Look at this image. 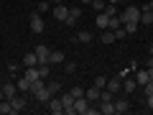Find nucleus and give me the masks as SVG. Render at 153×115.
Segmentation results:
<instances>
[{
  "label": "nucleus",
  "mask_w": 153,
  "mask_h": 115,
  "mask_svg": "<svg viewBox=\"0 0 153 115\" xmlns=\"http://www.w3.org/2000/svg\"><path fill=\"white\" fill-rule=\"evenodd\" d=\"M82 3H84V5H92V0H82Z\"/></svg>",
  "instance_id": "43"
},
{
  "label": "nucleus",
  "mask_w": 153,
  "mask_h": 115,
  "mask_svg": "<svg viewBox=\"0 0 153 115\" xmlns=\"http://www.w3.org/2000/svg\"><path fill=\"white\" fill-rule=\"evenodd\" d=\"M46 87H49V90H51V92H54V95H59L61 84H59V82H46Z\"/></svg>",
  "instance_id": "32"
},
{
  "label": "nucleus",
  "mask_w": 153,
  "mask_h": 115,
  "mask_svg": "<svg viewBox=\"0 0 153 115\" xmlns=\"http://www.w3.org/2000/svg\"><path fill=\"white\" fill-rule=\"evenodd\" d=\"M105 90H110L112 95H117L123 90V77H112V79H107V84H105Z\"/></svg>",
  "instance_id": "7"
},
{
  "label": "nucleus",
  "mask_w": 153,
  "mask_h": 115,
  "mask_svg": "<svg viewBox=\"0 0 153 115\" xmlns=\"http://www.w3.org/2000/svg\"><path fill=\"white\" fill-rule=\"evenodd\" d=\"M100 113L102 115H115V102H100Z\"/></svg>",
  "instance_id": "24"
},
{
  "label": "nucleus",
  "mask_w": 153,
  "mask_h": 115,
  "mask_svg": "<svg viewBox=\"0 0 153 115\" xmlns=\"http://www.w3.org/2000/svg\"><path fill=\"white\" fill-rule=\"evenodd\" d=\"M123 28H125V31H128V36H130V33H135V31H138V23H135V21H130V23H123Z\"/></svg>",
  "instance_id": "28"
},
{
  "label": "nucleus",
  "mask_w": 153,
  "mask_h": 115,
  "mask_svg": "<svg viewBox=\"0 0 153 115\" xmlns=\"http://www.w3.org/2000/svg\"><path fill=\"white\" fill-rule=\"evenodd\" d=\"M16 87L21 90V92H31V82H28L26 77H18V79H16Z\"/></svg>",
  "instance_id": "22"
},
{
  "label": "nucleus",
  "mask_w": 153,
  "mask_h": 115,
  "mask_svg": "<svg viewBox=\"0 0 153 115\" xmlns=\"http://www.w3.org/2000/svg\"><path fill=\"white\" fill-rule=\"evenodd\" d=\"M151 95H153V79L143 84V97H151Z\"/></svg>",
  "instance_id": "29"
},
{
  "label": "nucleus",
  "mask_w": 153,
  "mask_h": 115,
  "mask_svg": "<svg viewBox=\"0 0 153 115\" xmlns=\"http://www.w3.org/2000/svg\"><path fill=\"white\" fill-rule=\"evenodd\" d=\"M0 113H3V115H13V105H10V100H0Z\"/></svg>",
  "instance_id": "25"
},
{
  "label": "nucleus",
  "mask_w": 153,
  "mask_h": 115,
  "mask_svg": "<svg viewBox=\"0 0 153 115\" xmlns=\"http://www.w3.org/2000/svg\"><path fill=\"white\" fill-rule=\"evenodd\" d=\"M148 54H151V56H153V44H151V46H148Z\"/></svg>",
  "instance_id": "42"
},
{
  "label": "nucleus",
  "mask_w": 153,
  "mask_h": 115,
  "mask_svg": "<svg viewBox=\"0 0 153 115\" xmlns=\"http://www.w3.org/2000/svg\"><path fill=\"white\" fill-rule=\"evenodd\" d=\"M105 5H107L105 0H92V8H94L97 13H102V10H105Z\"/></svg>",
  "instance_id": "30"
},
{
  "label": "nucleus",
  "mask_w": 153,
  "mask_h": 115,
  "mask_svg": "<svg viewBox=\"0 0 153 115\" xmlns=\"http://www.w3.org/2000/svg\"><path fill=\"white\" fill-rule=\"evenodd\" d=\"M135 82H138V87H143L146 82H151V77H148V69H138V74H135Z\"/></svg>",
  "instance_id": "21"
},
{
  "label": "nucleus",
  "mask_w": 153,
  "mask_h": 115,
  "mask_svg": "<svg viewBox=\"0 0 153 115\" xmlns=\"http://www.w3.org/2000/svg\"><path fill=\"white\" fill-rule=\"evenodd\" d=\"M140 23H146V26H153V13H143V10H140Z\"/></svg>",
  "instance_id": "27"
},
{
  "label": "nucleus",
  "mask_w": 153,
  "mask_h": 115,
  "mask_svg": "<svg viewBox=\"0 0 153 115\" xmlns=\"http://www.w3.org/2000/svg\"><path fill=\"white\" fill-rule=\"evenodd\" d=\"M61 66H64V72H66V74H74V69H76V64H71V61H64Z\"/></svg>",
  "instance_id": "31"
},
{
  "label": "nucleus",
  "mask_w": 153,
  "mask_h": 115,
  "mask_svg": "<svg viewBox=\"0 0 153 115\" xmlns=\"http://www.w3.org/2000/svg\"><path fill=\"white\" fill-rule=\"evenodd\" d=\"M44 21H41V13H33V16H31V31L33 33H44Z\"/></svg>",
  "instance_id": "9"
},
{
  "label": "nucleus",
  "mask_w": 153,
  "mask_h": 115,
  "mask_svg": "<svg viewBox=\"0 0 153 115\" xmlns=\"http://www.w3.org/2000/svg\"><path fill=\"white\" fill-rule=\"evenodd\" d=\"M89 100L87 97H74V110H76V115H87V110H89Z\"/></svg>",
  "instance_id": "4"
},
{
  "label": "nucleus",
  "mask_w": 153,
  "mask_h": 115,
  "mask_svg": "<svg viewBox=\"0 0 153 115\" xmlns=\"http://www.w3.org/2000/svg\"><path fill=\"white\" fill-rule=\"evenodd\" d=\"M0 90H3V95H5V100H10V97H16V90H18V87H16L13 82H5Z\"/></svg>",
  "instance_id": "18"
},
{
  "label": "nucleus",
  "mask_w": 153,
  "mask_h": 115,
  "mask_svg": "<svg viewBox=\"0 0 153 115\" xmlns=\"http://www.w3.org/2000/svg\"><path fill=\"white\" fill-rule=\"evenodd\" d=\"M120 21H123V23H130V21H135V23H138V21H140V8L128 5L125 10L120 13Z\"/></svg>",
  "instance_id": "1"
},
{
  "label": "nucleus",
  "mask_w": 153,
  "mask_h": 115,
  "mask_svg": "<svg viewBox=\"0 0 153 115\" xmlns=\"http://www.w3.org/2000/svg\"><path fill=\"white\" fill-rule=\"evenodd\" d=\"M59 97H61V105H64V113L66 115H76V110H74V95L64 92V95H59Z\"/></svg>",
  "instance_id": "2"
},
{
  "label": "nucleus",
  "mask_w": 153,
  "mask_h": 115,
  "mask_svg": "<svg viewBox=\"0 0 153 115\" xmlns=\"http://www.w3.org/2000/svg\"><path fill=\"white\" fill-rule=\"evenodd\" d=\"M10 105H13V115L21 113V110L26 108V97H10Z\"/></svg>",
  "instance_id": "19"
},
{
  "label": "nucleus",
  "mask_w": 153,
  "mask_h": 115,
  "mask_svg": "<svg viewBox=\"0 0 153 115\" xmlns=\"http://www.w3.org/2000/svg\"><path fill=\"white\" fill-rule=\"evenodd\" d=\"M140 10H143V13H153V0H151V3H146V5H143Z\"/></svg>",
  "instance_id": "37"
},
{
  "label": "nucleus",
  "mask_w": 153,
  "mask_h": 115,
  "mask_svg": "<svg viewBox=\"0 0 153 115\" xmlns=\"http://www.w3.org/2000/svg\"><path fill=\"white\" fill-rule=\"evenodd\" d=\"M46 108H49V113H54V115H59V113H64V105H61V97H51L49 102H46Z\"/></svg>",
  "instance_id": "6"
},
{
  "label": "nucleus",
  "mask_w": 153,
  "mask_h": 115,
  "mask_svg": "<svg viewBox=\"0 0 153 115\" xmlns=\"http://www.w3.org/2000/svg\"><path fill=\"white\" fill-rule=\"evenodd\" d=\"M146 66H153V56H148V61H146Z\"/></svg>",
  "instance_id": "40"
},
{
  "label": "nucleus",
  "mask_w": 153,
  "mask_h": 115,
  "mask_svg": "<svg viewBox=\"0 0 153 115\" xmlns=\"http://www.w3.org/2000/svg\"><path fill=\"white\" fill-rule=\"evenodd\" d=\"M123 92H125V95L138 92V82H135V79H130V77H128V79H123Z\"/></svg>",
  "instance_id": "15"
},
{
  "label": "nucleus",
  "mask_w": 153,
  "mask_h": 115,
  "mask_svg": "<svg viewBox=\"0 0 153 115\" xmlns=\"http://www.w3.org/2000/svg\"><path fill=\"white\" fill-rule=\"evenodd\" d=\"M107 21H110V16H107V13H97V28H100V31H105V28H107Z\"/></svg>",
  "instance_id": "23"
},
{
  "label": "nucleus",
  "mask_w": 153,
  "mask_h": 115,
  "mask_svg": "<svg viewBox=\"0 0 153 115\" xmlns=\"http://www.w3.org/2000/svg\"><path fill=\"white\" fill-rule=\"evenodd\" d=\"M100 41H102V44H115V41H117V38H115V31L105 28V31H102V36H100Z\"/></svg>",
  "instance_id": "20"
},
{
  "label": "nucleus",
  "mask_w": 153,
  "mask_h": 115,
  "mask_svg": "<svg viewBox=\"0 0 153 115\" xmlns=\"http://www.w3.org/2000/svg\"><path fill=\"white\" fill-rule=\"evenodd\" d=\"M115 100V95L110 92V90H102V92H100V102H112Z\"/></svg>",
  "instance_id": "26"
},
{
  "label": "nucleus",
  "mask_w": 153,
  "mask_h": 115,
  "mask_svg": "<svg viewBox=\"0 0 153 115\" xmlns=\"http://www.w3.org/2000/svg\"><path fill=\"white\" fill-rule=\"evenodd\" d=\"M100 92H102V90L94 84V87H87V90H84V97H87L89 102H100Z\"/></svg>",
  "instance_id": "13"
},
{
  "label": "nucleus",
  "mask_w": 153,
  "mask_h": 115,
  "mask_svg": "<svg viewBox=\"0 0 153 115\" xmlns=\"http://www.w3.org/2000/svg\"><path fill=\"white\" fill-rule=\"evenodd\" d=\"M66 16H69V8H66V5H61V3H59V5L54 8V18H56V21H61V23H64V21H66Z\"/></svg>",
  "instance_id": "16"
},
{
  "label": "nucleus",
  "mask_w": 153,
  "mask_h": 115,
  "mask_svg": "<svg viewBox=\"0 0 153 115\" xmlns=\"http://www.w3.org/2000/svg\"><path fill=\"white\" fill-rule=\"evenodd\" d=\"M94 84H97V87H100V90H102V87H105V84H107V79H105V77H97V79H94Z\"/></svg>",
  "instance_id": "36"
},
{
  "label": "nucleus",
  "mask_w": 153,
  "mask_h": 115,
  "mask_svg": "<svg viewBox=\"0 0 153 115\" xmlns=\"http://www.w3.org/2000/svg\"><path fill=\"white\" fill-rule=\"evenodd\" d=\"M112 102H115V113H128V110H130V100H128V95H125V97H115Z\"/></svg>",
  "instance_id": "8"
},
{
  "label": "nucleus",
  "mask_w": 153,
  "mask_h": 115,
  "mask_svg": "<svg viewBox=\"0 0 153 115\" xmlns=\"http://www.w3.org/2000/svg\"><path fill=\"white\" fill-rule=\"evenodd\" d=\"M69 92H71V95H74V97H84V90H82V87H71V90H69Z\"/></svg>",
  "instance_id": "35"
},
{
  "label": "nucleus",
  "mask_w": 153,
  "mask_h": 115,
  "mask_svg": "<svg viewBox=\"0 0 153 115\" xmlns=\"http://www.w3.org/2000/svg\"><path fill=\"white\" fill-rule=\"evenodd\" d=\"M23 66H38V56H36V51H28V54L23 56Z\"/></svg>",
  "instance_id": "17"
},
{
  "label": "nucleus",
  "mask_w": 153,
  "mask_h": 115,
  "mask_svg": "<svg viewBox=\"0 0 153 115\" xmlns=\"http://www.w3.org/2000/svg\"><path fill=\"white\" fill-rule=\"evenodd\" d=\"M107 3H112V5H117V3H123V0H107Z\"/></svg>",
  "instance_id": "41"
},
{
  "label": "nucleus",
  "mask_w": 153,
  "mask_h": 115,
  "mask_svg": "<svg viewBox=\"0 0 153 115\" xmlns=\"http://www.w3.org/2000/svg\"><path fill=\"white\" fill-rule=\"evenodd\" d=\"M146 69H148V77L153 79V66H146Z\"/></svg>",
  "instance_id": "39"
},
{
  "label": "nucleus",
  "mask_w": 153,
  "mask_h": 115,
  "mask_svg": "<svg viewBox=\"0 0 153 115\" xmlns=\"http://www.w3.org/2000/svg\"><path fill=\"white\" fill-rule=\"evenodd\" d=\"M146 105H148V110H153V95H151V97H146Z\"/></svg>",
  "instance_id": "38"
},
{
  "label": "nucleus",
  "mask_w": 153,
  "mask_h": 115,
  "mask_svg": "<svg viewBox=\"0 0 153 115\" xmlns=\"http://www.w3.org/2000/svg\"><path fill=\"white\" fill-rule=\"evenodd\" d=\"M49 8H51V3H38V5H36V13H46Z\"/></svg>",
  "instance_id": "34"
},
{
  "label": "nucleus",
  "mask_w": 153,
  "mask_h": 115,
  "mask_svg": "<svg viewBox=\"0 0 153 115\" xmlns=\"http://www.w3.org/2000/svg\"><path fill=\"white\" fill-rule=\"evenodd\" d=\"M33 97H36V102H49V100L51 97H54V92H51V90L49 87H46V84H44V87H41V90H33Z\"/></svg>",
  "instance_id": "3"
},
{
  "label": "nucleus",
  "mask_w": 153,
  "mask_h": 115,
  "mask_svg": "<svg viewBox=\"0 0 153 115\" xmlns=\"http://www.w3.org/2000/svg\"><path fill=\"white\" fill-rule=\"evenodd\" d=\"M49 54H51V49H49V46H36L38 64H49Z\"/></svg>",
  "instance_id": "12"
},
{
  "label": "nucleus",
  "mask_w": 153,
  "mask_h": 115,
  "mask_svg": "<svg viewBox=\"0 0 153 115\" xmlns=\"http://www.w3.org/2000/svg\"><path fill=\"white\" fill-rule=\"evenodd\" d=\"M92 31H76V36H74V44H92Z\"/></svg>",
  "instance_id": "11"
},
{
  "label": "nucleus",
  "mask_w": 153,
  "mask_h": 115,
  "mask_svg": "<svg viewBox=\"0 0 153 115\" xmlns=\"http://www.w3.org/2000/svg\"><path fill=\"white\" fill-rule=\"evenodd\" d=\"M64 61H66V54H64V51L56 49V51H51V54H49V64H51V66H59V64H64Z\"/></svg>",
  "instance_id": "10"
},
{
  "label": "nucleus",
  "mask_w": 153,
  "mask_h": 115,
  "mask_svg": "<svg viewBox=\"0 0 153 115\" xmlns=\"http://www.w3.org/2000/svg\"><path fill=\"white\" fill-rule=\"evenodd\" d=\"M23 77H26L28 82H36V79H41V74H38V66H26V72H23Z\"/></svg>",
  "instance_id": "14"
},
{
  "label": "nucleus",
  "mask_w": 153,
  "mask_h": 115,
  "mask_svg": "<svg viewBox=\"0 0 153 115\" xmlns=\"http://www.w3.org/2000/svg\"><path fill=\"white\" fill-rule=\"evenodd\" d=\"M125 36H128V31H125L123 26H120V28H115V38H117V41H120V38H125Z\"/></svg>",
  "instance_id": "33"
},
{
  "label": "nucleus",
  "mask_w": 153,
  "mask_h": 115,
  "mask_svg": "<svg viewBox=\"0 0 153 115\" xmlns=\"http://www.w3.org/2000/svg\"><path fill=\"white\" fill-rule=\"evenodd\" d=\"M82 18V8L79 5H74V8H69V16H66V21H64V26H74L76 21Z\"/></svg>",
  "instance_id": "5"
},
{
  "label": "nucleus",
  "mask_w": 153,
  "mask_h": 115,
  "mask_svg": "<svg viewBox=\"0 0 153 115\" xmlns=\"http://www.w3.org/2000/svg\"><path fill=\"white\" fill-rule=\"evenodd\" d=\"M59 3H61V0H51V5H59Z\"/></svg>",
  "instance_id": "44"
}]
</instances>
